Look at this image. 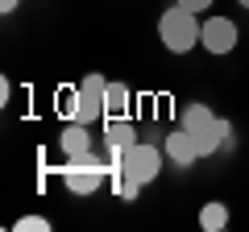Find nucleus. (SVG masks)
Masks as SVG:
<instances>
[{
  "label": "nucleus",
  "instance_id": "obj_4",
  "mask_svg": "<svg viewBox=\"0 0 249 232\" xmlns=\"http://www.w3.org/2000/svg\"><path fill=\"white\" fill-rule=\"evenodd\" d=\"M199 46H204L208 54H232V50H237V21H229V17H208Z\"/></svg>",
  "mask_w": 249,
  "mask_h": 232
},
{
  "label": "nucleus",
  "instance_id": "obj_16",
  "mask_svg": "<svg viewBox=\"0 0 249 232\" xmlns=\"http://www.w3.org/2000/svg\"><path fill=\"white\" fill-rule=\"evenodd\" d=\"M237 4H245V9H249V0H237Z\"/></svg>",
  "mask_w": 249,
  "mask_h": 232
},
{
  "label": "nucleus",
  "instance_id": "obj_8",
  "mask_svg": "<svg viewBox=\"0 0 249 232\" xmlns=\"http://www.w3.org/2000/svg\"><path fill=\"white\" fill-rule=\"evenodd\" d=\"M58 145L67 153H83V149H91V125H79V120H71V125L58 133Z\"/></svg>",
  "mask_w": 249,
  "mask_h": 232
},
{
  "label": "nucleus",
  "instance_id": "obj_10",
  "mask_svg": "<svg viewBox=\"0 0 249 232\" xmlns=\"http://www.w3.org/2000/svg\"><path fill=\"white\" fill-rule=\"evenodd\" d=\"M199 228L204 232H224L229 228V207H224L220 199H208V203L199 207Z\"/></svg>",
  "mask_w": 249,
  "mask_h": 232
},
{
  "label": "nucleus",
  "instance_id": "obj_15",
  "mask_svg": "<svg viewBox=\"0 0 249 232\" xmlns=\"http://www.w3.org/2000/svg\"><path fill=\"white\" fill-rule=\"evenodd\" d=\"M17 9V0H0V13H13Z\"/></svg>",
  "mask_w": 249,
  "mask_h": 232
},
{
  "label": "nucleus",
  "instance_id": "obj_1",
  "mask_svg": "<svg viewBox=\"0 0 249 232\" xmlns=\"http://www.w3.org/2000/svg\"><path fill=\"white\" fill-rule=\"evenodd\" d=\"M158 37H162V46H166L170 54H191L199 46V37H204V25H199V17L187 4H170L166 13L158 17Z\"/></svg>",
  "mask_w": 249,
  "mask_h": 232
},
{
  "label": "nucleus",
  "instance_id": "obj_2",
  "mask_svg": "<svg viewBox=\"0 0 249 232\" xmlns=\"http://www.w3.org/2000/svg\"><path fill=\"white\" fill-rule=\"evenodd\" d=\"M75 91H79V96H75V116H71V120L91 125V120H100V116H108V108H104L108 79H104V75H88V79H79Z\"/></svg>",
  "mask_w": 249,
  "mask_h": 232
},
{
  "label": "nucleus",
  "instance_id": "obj_11",
  "mask_svg": "<svg viewBox=\"0 0 249 232\" xmlns=\"http://www.w3.org/2000/svg\"><path fill=\"white\" fill-rule=\"evenodd\" d=\"M129 104H133L129 87H124V83H112V79H108V96H104L108 116H124V112H129Z\"/></svg>",
  "mask_w": 249,
  "mask_h": 232
},
{
  "label": "nucleus",
  "instance_id": "obj_7",
  "mask_svg": "<svg viewBox=\"0 0 249 232\" xmlns=\"http://www.w3.org/2000/svg\"><path fill=\"white\" fill-rule=\"evenodd\" d=\"M229 133H232V125H229V120H220V116H216V125H208V129H199V133H191V137H196L199 158H212V153L229 141Z\"/></svg>",
  "mask_w": 249,
  "mask_h": 232
},
{
  "label": "nucleus",
  "instance_id": "obj_3",
  "mask_svg": "<svg viewBox=\"0 0 249 232\" xmlns=\"http://www.w3.org/2000/svg\"><path fill=\"white\" fill-rule=\"evenodd\" d=\"M121 170L129 174V179H137L145 187V182H154L162 174V153L158 145H145V141H133L129 149L121 153Z\"/></svg>",
  "mask_w": 249,
  "mask_h": 232
},
{
  "label": "nucleus",
  "instance_id": "obj_13",
  "mask_svg": "<svg viewBox=\"0 0 249 232\" xmlns=\"http://www.w3.org/2000/svg\"><path fill=\"white\" fill-rule=\"evenodd\" d=\"M17 228L21 232H46V228H50V220H42V215H21Z\"/></svg>",
  "mask_w": 249,
  "mask_h": 232
},
{
  "label": "nucleus",
  "instance_id": "obj_5",
  "mask_svg": "<svg viewBox=\"0 0 249 232\" xmlns=\"http://www.w3.org/2000/svg\"><path fill=\"white\" fill-rule=\"evenodd\" d=\"M108 170L104 166H62V187L71 195H96Z\"/></svg>",
  "mask_w": 249,
  "mask_h": 232
},
{
  "label": "nucleus",
  "instance_id": "obj_14",
  "mask_svg": "<svg viewBox=\"0 0 249 232\" xmlns=\"http://www.w3.org/2000/svg\"><path fill=\"white\" fill-rule=\"evenodd\" d=\"M178 4H187L191 13H204V9H212V0H178Z\"/></svg>",
  "mask_w": 249,
  "mask_h": 232
},
{
  "label": "nucleus",
  "instance_id": "obj_6",
  "mask_svg": "<svg viewBox=\"0 0 249 232\" xmlns=\"http://www.w3.org/2000/svg\"><path fill=\"white\" fill-rule=\"evenodd\" d=\"M162 153H166V158L175 162V166H191V162L199 158V149H196V137L187 133V129L170 133V137H166V149H162Z\"/></svg>",
  "mask_w": 249,
  "mask_h": 232
},
{
  "label": "nucleus",
  "instance_id": "obj_9",
  "mask_svg": "<svg viewBox=\"0 0 249 232\" xmlns=\"http://www.w3.org/2000/svg\"><path fill=\"white\" fill-rule=\"evenodd\" d=\"M104 145H108V149H129V145H133V125H129L124 116H108Z\"/></svg>",
  "mask_w": 249,
  "mask_h": 232
},
{
  "label": "nucleus",
  "instance_id": "obj_12",
  "mask_svg": "<svg viewBox=\"0 0 249 232\" xmlns=\"http://www.w3.org/2000/svg\"><path fill=\"white\" fill-rule=\"evenodd\" d=\"M208 125H216V116H212V108H208V104L183 108V129H187V133H199V129H208Z\"/></svg>",
  "mask_w": 249,
  "mask_h": 232
}]
</instances>
